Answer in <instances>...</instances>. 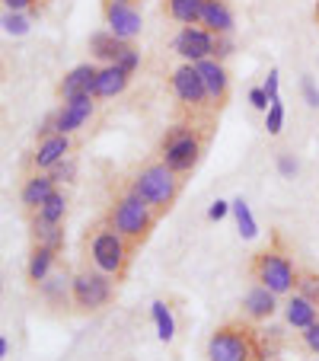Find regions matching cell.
<instances>
[{"instance_id": "1", "label": "cell", "mask_w": 319, "mask_h": 361, "mask_svg": "<svg viewBox=\"0 0 319 361\" xmlns=\"http://www.w3.org/2000/svg\"><path fill=\"white\" fill-rule=\"evenodd\" d=\"M131 192H135V195H141L150 208L166 212V208L176 202V195H179V173L170 170L163 160H160V164H150V166H144V170L135 176Z\"/></svg>"}, {"instance_id": "2", "label": "cell", "mask_w": 319, "mask_h": 361, "mask_svg": "<svg viewBox=\"0 0 319 361\" xmlns=\"http://www.w3.org/2000/svg\"><path fill=\"white\" fill-rule=\"evenodd\" d=\"M89 262L93 269L106 275H122L128 266V243L115 227H99V231L89 237Z\"/></svg>"}, {"instance_id": "3", "label": "cell", "mask_w": 319, "mask_h": 361, "mask_svg": "<svg viewBox=\"0 0 319 361\" xmlns=\"http://www.w3.org/2000/svg\"><path fill=\"white\" fill-rule=\"evenodd\" d=\"M252 275H256L258 285H265L268 291L278 294V298L281 294H291L294 288H297V279H300L297 269H294V262L278 250L258 252L256 262H252Z\"/></svg>"}, {"instance_id": "4", "label": "cell", "mask_w": 319, "mask_h": 361, "mask_svg": "<svg viewBox=\"0 0 319 361\" xmlns=\"http://www.w3.org/2000/svg\"><path fill=\"white\" fill-rule=\"evenodd\" d=\"M208 361H258V348L249 329L220 326L208 339Z\"/></svg>"}, {"instance_id": "5", "label": "cell", "mask_w": 319, "mask_h": 361, "mask_svg": "<svg viewBox=\"0 0 319 361\" xmlns=\"http://www.w3.org/2000/svg\"><path fill=\"white\" fill-rule=\"evenodd\" d=\"M154 212L156 208H150L141 195L128 192V195H122L118 198V204L112 208L109 224L115 227L125 240H144L147 237V231L154 227Z\"/></svg>"}, {"instance_id": "6", "label": "cell", "mask_w": 319, "mask_h": 361, "mask_svg": "<svg viewBox=\"0 0 319 361\" xmlns=\"http://www.w3.org/2000/svg\"><path fill=\"white\" fill-rule=\"evenodd\" d=\"M74 285H70V298H74L77 307H83V310H99L102 304H109L112 298V275L99 272V269H83V272H77Z\"/></svg>"}, {"instance_id": "7", "label": "cell", "mask_w": 319, "mask_h": 361, "mask_svg": "<svg viewBox=\"0 0 319 361\" xmlns=\"http://www.w3.org/2000/svg\"><path fill=\"white\" fill-rule=\"evenodd\" d=\"M198 154H201V141H198L195 131L189 128H173L163 137V164L176 173H189L198 164Z\"/></svg>"}, {"instance_id": "8", "label": "cell", "mask_w": 319, "mask_h": 361, "mask_svg": "<svg viewBox=\"0 0 319 361\" xmlns=\"http://www.w3.org/2000/svg\"><path fill=\"white\" fill-rule=\"evenodd\" d=\"M173 48H176V55L185 58L189 64H198V61H204V58H214V51H218V35L204 26H182L176 42H173Z\"/></svg>"}, {"instance_id": "9", "label": "cell", "mask_w": 319, "mask_h": 361, "mask_svg": "<svg viewBox=\"0 0 319 361\" xmlns=\"http://www.w3.org/2000/svg\"><path fill=\"white\" fill-rule=\"evenodd\" d=\"M170 87H173V93H176V99L182 102V106H189V109H201L204 102H211L201 74H198V68L195 64H189V61H185L182 68L173 71Z\"/></svg>"}, {"instance_id": "10", "label": "cell", "mask_w": 319, "mask_h": 361, "mask_svg": "<svg viewBox=\"0 0 319 361\" xmlns=\"http://www.w3.org/2000/svg\"><path fill=\"white\" fill-rule=\"evenodd\" d=\"M93 112H96V96L93 93L70 96V99H64L61 112L51 118V131H58V135H74L77 128H83V125L93 118Z\"/></svg>"}, {"instance_id": "11", "label": "cell", "mask_w": 319, "mask_h": 361, "mask_svg": "<svg viewBox=\"0 0 319 361\" xmlns=\"http://www.w3.org/2000/svg\"><path fill=\"white\" fill-rule=\"evenodd\" d=\"M141 10L135 4H106V29L112 35H118L122 42H131L135 35H141Z\"/></svg>"}, {"instance_id": "12", "label": "cell", "mask_w": 319, "mask_h": 361, "mask_svg": "<svg viewBox=\"0 0 319 361\" xmlns=\"http://www.w3.org/2000/svg\"><path fill=\"white\" fill-rule=\"evenodd\" d=\"M68 154H70V135L51 131V135H42L32 164H35V170H55L61 160H68Z\"/></svg>"}, {"instance_id": "13", "label": "cell", "mask_w": 319, "mask_h": 361, "mask_svg": "<svg viewBox=\"0 0 319 361\" xmlns=\"http://www.w3.org/2000/svg\"><path fill=\"white\" fill-rule=\"evenodd\" d=\"M243 310L249 320H272L275 310H278V294L268 291L265 285H256L246 291L243 298Z\"/></svg>"}, {"instance_id": "14", "label": "cell", "mask_w": 319, "mask_h": 361, "mask_svg": "<svg viewBox=\"0 0 319 361\" xmlns=\"http://www.w3.org/2000/svg\"><path fill=\"white\" fill-rule=\"evenodd\" d=\"M195 68H198V74H201L204 87H208L211 102H224L227 87H230V77H227V71H224V64H220V58H204V61H198Z\"/></svg>"}, {"instance_id": "15", "label": "cell", "mask_w": 319, "mask_h": 361, "mask_svg": "<svg viewBox=\"0 0 319 361\" xmlns=\"http://www.w3.org/2000/svg\"><path fill=\"white\" fill-rule=\"evenodd\" d=\"M55 192H58L55 189V176H48V173H35V176L26 179V185H23L20 202H23V208H29V212H39L42 204L55 195Z\"/></svg>"}, {"instance_id": "16", "label": "cell", "mask_w": 319, "mask_h": 361, "mask_svg": "<svg viewBox=\"0 0 319 361\" xmlns=\"http://www.w3.org/2000/svg\"><path fill=\"white\" fill-rule=\"evenodd\" d=\"M284 320H287V326H294V329L313 326V323L319 320V304L304 298V294H291L284 304Z\"/></svg>"}, {"instance_id": "17", "label": "cell", "mask_w": 319, "mask_h": 361, "mask_svg": "<svg viewBox=\"0 0 319 361\" xmlns=\"http://www.w3.org/2000/svg\"><path fill=\"white\" fill-rule=\"evenodd\" d=\"M128 80H131V74H128V71H122L118 64H102L99 77H96V83H93V96H96V99L118 96V93H125Z\"/></svg>"}, {"instance_id": "18", "label": "cell", "mask_w": 319, "mask_h": 361, "mask_svg": "<svg viewBox=\"0 0 319 361\" xmlns=\"http://www.w3.org/2000/svg\"><path fill=\"white\" fill-rule=\"evenodd\" d=\"M201 26L211 29L214 35H230L233 32V13L224 0H204L201 4Z\"/></svg>"}, {"instance_id": "19", "label": "cell", "mask_w": 319, "mask_h": 361, "mask_svg": "<svg viewBox=\"0 0 319 361\" xmlns=\"http://www.w3.org/2000/svg\"><path fill=\"white\" fill-rule=\"evenodd\" d=\"M96 77H99V68H96V64H77V68L61 80V99H70V96H77V93H93Z\"/></svg>"}, {"instance_id": "20", "label": "cell", "mask_w": 319, "mask_h": 361, "mask_svg": "<svg viewBox=\"0 0 319 361\" xmlns=\"http://www.w3.org/2000/svg\"><path fill=\"white\" fill-rule=\"evenodd\" d=\"M128 45H131V42H122L118 35H112L109 29H106V32H93V35H89V51H93L99 61H106V64H115Z\"/></svg>"}, {"instance_id": "21", "label": "cell", "mask_w": 319, "mask_h": 361, "mask_svg": "<svg viewBox=\"0 0 319 361\" xmlns=\"http://www.w3.org/2000/svg\"><path fill=\"white\" fill-rule=\"evenodd\" d=\"M55 250H48V246H35L32 256H29V266H26V275L29 281H35V285H42V281L51 275V266H55Z\"/></svg>"}, {"instance_id": "22", "label": "cell", "mask_w": 319, "mask_h": 361, "mask_svg": "<svg viewBox=\"0 0 319 361\" xmlns=\"http://www.w3.org/2000/svg\"><path fill=\"white\" fill-rule=\"evenodd\" d=\"M201 4L204 0H166V13L182 26H201Z\"/></svg>"}, {"instance_id": "23", "label": "cell", "mask_w": 319, "mask_h": 361, "mask_svg": "<svg viewBox=\"0 0 319 361\" xmlns=\"http://www.w3.org/2000/svg\"><path fill=\"white\" fill-rule=\"evenodd\" d=\"M32 233H35V246H48V250H55V252L64 246V227L61 224H48V221L35 218Z\"/></svg>"}, {"instance_id": "24", "label": "cell", "mask_w": 319, "mask_h": 361, "mask_svg": "<svg viewBox=\"0 0 319 361\" xmlns=\"http://www.w3.org/2000/svg\"><path fill=\"white\" fill-rule=\"evenodd\" d=\"M150 317H154V323H156V336H160V339L163 342L176 339V320H173V310L163 300H154V304H150Z\"/></svg>"}, {"instance_id": "25", "label": "cell", "mask_w": 319, "mask_h": 361, "mask_svg": "<svg viewBox=\"0 0 319 361\" xmlns=\"http://www.w3.org/2000/svg\"><path fill=\"white\" fill-rule=\"evenodd\" d=\"M230 204H233V218H237L239 237H243V240H256V233H258V224H256V218H252L249 204H246L243 198H233Z\"/></svg>"}, {"instance_id": "26", "label": "cell", "mask_w": 319, "mask_h": 361, "mask_svg": "<svg viewBox=\"0 0 319 361\" xmlns=\"http://www.w3.org/2000/svg\"><path fill=\"white\" fill-rule=\"evenodd\" d=\"M64 214H68V195H64V192H55V195L48 198L39 212H35V218L48 221V224H61Z\"/></svg>"}, {"instance_id": "27", "label": "cell", "mask_w": 319, "mask_h": 361, "mask_svg": "<svg viewBox=\"0 0 319 361\" xmlns=\"http://www.w3.org/2000/svg\"><path fill=\"white\" fill-rule=\"evenodd\" d=\"M70 285H74V281H68L64 275H48L39 288H42V294H45L51 304H64V300H68V288Z\"/></svg>"}, {"instance_id": "28", "label": "cell", "mask_w": 319, "mask_h": 361, "mask_svg": "<svg viewBox=\"0 0 319 361\" xmlns=\"http://www.w3.org/2000/svg\"><path fill=\"white\" fill-rule=\"evenodd\" d=\"M281 128H284V106H281V99H278L265 112V131H268V135H281Z\"/></svg>"}, {"instance_id": "29", "label": "cell", "mask_w": 319, "mask_h": 361, "mask_svg": "<svg viewBox=\"0 0 319 361\" xmlns=\"http://www.w3.org/2000/svg\"><path fill=\"white\" fill-rule=\"evenodd\" d=\"M4 32L7 35H26L29 32V16L7 10V13H4Z\"/></svg>"}, {"instance_id": "30", "label": "cell", "mask_w": 319, "mask_h": 361, "mask_svg": "<svg viewBox=\"0 0 319 361\" xmlns=\"http://www.w3.org/2000/svg\"><path fill=\"white\" fill-rule=\"evenodd\" d=\"M297 294H304V298H310V300H316L319 304V275H310V272H304L297 279Z\"/></svg>"}, {"instance_id": "31", "label": "cell", "mask_w": 319, "mask_h": 361, "mask_svg": "<svg viewBox=\"0 0 319 361\" xmlns=\"http://www.w3.org/2000/svg\"><path fill=\"white\" fill-rule=\"evenodd\" d=\"M118 68H122V71H128V74H135V71H137V64H141V51H137V48L135 45H128V48H125V51H122V58H118Z\"/></svg>"}, {"instance_id": "32", "label": "cell", "mask_w": 319, "mask_h": 361, "mask_svg": "<svg viewBox=\"0 0 319 361\" xmlns=\"http://www.w3.org/2000/svg\"><path fill=\"white\" fill-rule=\"evenodd\" d=\"M300 90H304V99H306V106H310V109H319V90H316V83H313L310 77H304V83H300Z\"/></svg>"}, {"instance_id": "33", "label": "cell", "mask_w": 319, "mask_h": 361, "mask_svg": "<svg viewBox=\"0 0 319 361\" xmlns=\"http://www.w3.org/2000/svg\"><path fill=\"white\" fill-rule=\"evenodd\" d=\"M77 173V166H74V160H61V164L51 170V176H55V183H68L70 176Z\"/></svg>"}, {"instance_id": "34", "label": "cell", "mask_w": 319, "mask_h": 361, "mask_svg": "<svg viewBox=\"0 0 319 361\" xmlns=\"http://www.w3.org/2000/svg\"><path fill=\"white\" fill-rule=\"evenodd\" d=\"M300 336H304V345L310 348V352H316V355H319V320L313 323V326H306Z\"/></svg>"}, {"instance_id": "35", "label": "cell", "mask_w": 319, "mask_h": 361, "mask_svg": "<svg viewBox=\"0 0 319 361\" xmlns=\"http://www.w3.org/2000/svg\"><path fill=\"white\" fill-rule=\"evenodd\" d=\"M249 102H252V109H258V112H268V106H272V99H268V93H265L262 87H256L249 93Z\"/></svg>"}, {"instance_id": "36", "label": "cell", "mask_w": 319, "mask_h": 361, "mask_svg": "<svg viewBox=\"0 0 319 361\" xmlns=\"http://www.w3.org/2000/svg\"><path fill=\"white\" fill-rule=\"evenodd\" d=\"M227 214H233V204H230V202H214V204L208 208V218H211V221H224Z\"/></svg>"}, {"instance_id": "37", "label": "cell", "mask_w": 319, "mask_h": 361, "mask_svg": "<svg viewBox=\"0 0 319 361\" xmlns=\"http://www.w3.org/2000/svg\"><path fill=\"white\" fill-rule=\"evenodd\" d=\"M262 90L268 93V99H272V102H278V99H281V96H278V71H268V77H265Z\"/></svg>"}, {"instance_id": "38", "label": "cell", "mask_w": 319, "mask_h": 361, "mask_svg": "<svg viewBox=\"0 0 319 361\" xmlns=\"http://www.w3.org/2000/svg\"><path fill=\"white\" fill-rule=\"evenodd\" d=\"M278 173H281V176H287V179H291L294 173H297V160H294V157H287V154H281V157H278Z\"/></svg>"}, {"instance_id": "39", "label": "cell", "mask_w": 319, "mask_h": 361, "mask_svg": "<svg viewBox=\"0 0 319 361\" xmlns=\"http://www.w3.org/2000/svg\"><path fill=\"white\" fill-rule=\"evenodd\" d=\"M35 0H4V7L13 10V13H23V10H29Z\"/></svg>"}, {"instance_id": "40", "label": "cell", "mask_w": 319, "mask_h": 361, "mask_svg": "<svg viewBox=\"0 0 319 361\" xmlns=\"http://www.w3.org/2000/svg\"><path fill=\"white\" fill-rule=\"evenodd\" d=\"M230 39L227 35H218V51H214V58H224V55H230Z\"/></svg>"}, {"instance_id": "41", "label": "cell", "mask_w": 319, "mask_h": 361, "mask_svg": "<svg viewBox=\"0 0 319 361\" xmlns=\"http://www.w3.org/2000/svg\"><path fill=\"white\" fill-rule=\"evenodd\" d=\"M7 355H10V342L0 339V358H7Z\"/></svg>"}, {"instance_id": "42", "label": "cell", "mask_w": 319, "mask_h": 361, "mask_svg": "<svg viewBox=\"0 0 319 361\" xmlns=\"http://www.w3.org/2000/svg\"><path fill=\"white\" fill-rule=\"evenodd\" d=\"M106 4H137V0H106Z\"/></svg>"}, {"instance_id": "43", "label": "cell", "mask_w": 319, "mask_h": 361, "mask_svg": "<svg viewBox=\"0 0 319 361\" xmlns=\"http://www.w3.org/2000/svg\"><path fill=\"white\" fill-rule=\"evenodd\" d=\"M316 20H319V0H316Z\"/></svg>"}]
</instances>
